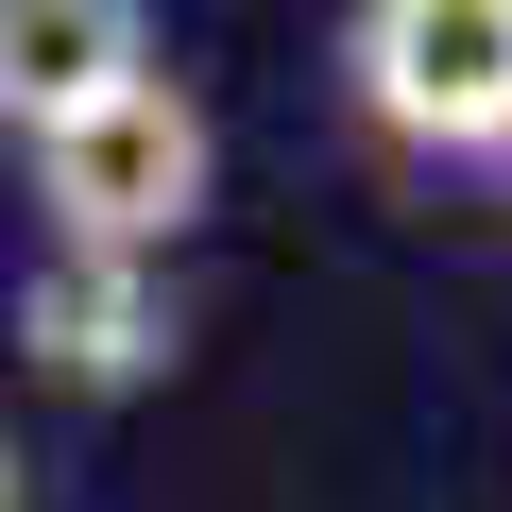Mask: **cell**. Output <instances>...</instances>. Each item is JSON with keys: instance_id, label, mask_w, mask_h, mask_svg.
Segmentation results:
<instances>
[{"instance_id": "7a4b0ae2", "label": "cell", "mask_w": 512, "mask_h": 512, "mask_svg": "<svg viewBox=\"0 0 512 512\" xmlns=\"http://www.w3.org/2000/svg\"><path fill=\"white\" fill-rule=\"evenodd\" d=\"M342 86L393 154H512V0H359Z\"/></svg>"}, {"instance_id": "6da1fadb", "label": "cell", "mask_w": 512, "mask_h": 512, "mask_svg": "<svg viewBox=\"0 0 512 512\" xmlns=\"http://www.w3.org/2000/svg\"><path fill=\"white\" fill-rule=\"evenodd\" d=\"M18 154H35V222L86 239V256H171V239L205 222V171H222V137H205V103H188L171 69L103 86L86 120H52V137H18Z\"/></svg>"}, {"instance_id": "5b68a950", "label": "cell", "mask_w": 512, "mask_h": 512, "mask_svg": "<svg viewBox=\"0 0 512 512\" xmlns=\"http://www.w3.org/2000/svg\"><path fill=\"white\" fill-rule=\"evenodd\" d=\"M0 512H18V444H0Z\"/></svg>"}, {"instance_id": "277c9868", "label": "cell", "mask_w": 512, "mask_h": 512, "mask_svg": "<svg viewBox=\"0 0 512 512\" xmlns=\"http://www.w3.org/2000/svg\"><path fill=\"white\" fill-rule=\"evenodd\" d=\"M154 69V0H0V137H52Z\"/></svg>"}, {"instance_id": "3957f363", "label": "cell", "mask_w": 512, "mask_h": 512, "mask_svg": "<svg viewBox=\"0 0 512 512\" xmlns=\"http://www.w3.org/2000/svg\"><path fill=\"white\" fill-rule=\"evenodd\" d=\"M18 359L69 376V393L171 376V256H86V239H52L35 274H18Z\"/></svg>"}]
</instances>
